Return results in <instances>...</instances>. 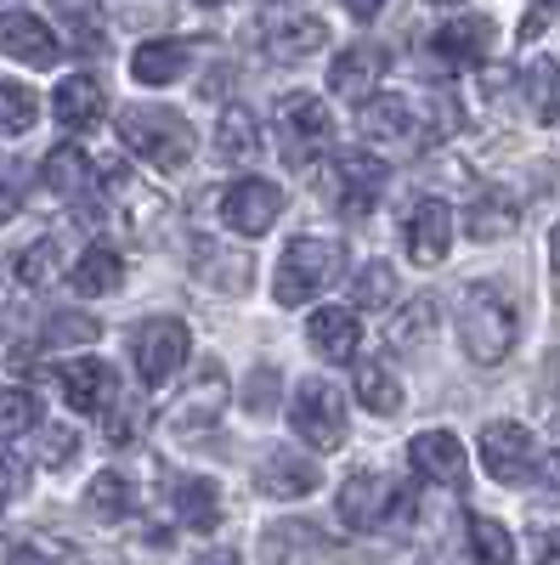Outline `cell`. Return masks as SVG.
I'll list each match as a JSON object with an SVG mask.
<instances>
[{
    "mask_svg": "<svg viewBox=\"0 0 560 565\" xmlns=\"http://www.w3.org/2000/svg\"><path fill=\"white\" fill-rule=\"evenodd\" d=\"M85 509H91V514H103V521H119V514L130 509V487H125V476H114V469H108V476L91 481V487H85Z\"/></svg>",
    "mask_w": 560,
    "mask_h": 565,
    "instance_id": "e575fe53",
    "label": "cell"
},
{
    "mask_svg": "<svg viewBox=\"0 0 560 565\" xmlns=\"http://www.w3.org/2000/svg\"><path fill=\"white\" fill-rule=\"evenodd\" d=\"M261 45H266V57H277V63H306V57H317L323 45H329V23L311 18V12L272 18L261 29Z\"/></svg>",
    "mask_w": 560,
    "mask_h": 565,
    "instance_id": "2e32d148",
    "label": "cell"
},
{
    "mask_svg": "<svg viewBox=\"0 0 560 565\" xmlns=\"http://www.w3.org/2000/svg\"><path fill=\"white\" fill-rule=\"evenodd\" d=\"M23 487H29V469H23V458L0 441V498H23Z\"/></svg>",
    "mask_w": 560,
    "mask_h": 565,
    "instance_id": "ab89813d",
    "label": "cell"
},
{
    "mask_svg": "<svg viewBox=\"0 0 560 565\" xmlns=\"http://www.w3.org/2000/svg\"><path fill=\"white\" fill-rule=\"evenodd\" d=\"M351 391H357V407L373 413V418H391V413L402 407V385H397V373H391L385 362H362Z\"/></svg>",
    "mask_w": 560,
    "mask_h": 565,
    "instance_id": "83f0119b",
    "label": "cell"
},
{
    "mask_svg": "<svg viewBox=\"0 0 560 565\" xmlns=\"http://www.w3.org/2000/svg\"><path fill=\"white\" fill-rule=\"evenodd\" d=\"M261 153V125H255V114L250 108H221V119H215V164H226V170H239V164H250Z\"/></svg>",
    "mask_w": 560,
    "mask_h": 565,
    "instance_id": "cb8c5ba5",
    "label": "cell"
},
{
    "mask_svg": "<svg viewBox=\"0 0 560 565\" xmlns=\"http://www.w3.org/2000/svg\"><path fill=\"white\" fill-rule=\"evenodd\" d=\"M521 97H527V114L538 125H560V63L538 57L527 74H521Z\"/></svg>",
    "mask_w": 560,
    "mask_h": 565,
    "instance_id": "f1b7e54d",
    "label": "cell"
},
{
    "mask_svg": "<svg viewBox=\"0 0 560 565\" xmlns=\"http://www.w3.org/2000/svg\"><path fill=\"white\" fill-rule=\"evenodd\" d=\"M289 424L311 452H335L346 441V396L329 380H300L289 396Z\"/></svg>",
    "mask_w": 560,
    "mask_h": 565,
    "instance_id": "277c9868",
    "label": "cell"
},
{
    "mask_svg": "<svg viewBox=\"0 0 560 565\" xmlns=\"http://www.w3.org/2000/svg\"><path fill=\"white\" fill-rule=\"evenodd\" d=\"M453 210L442 204V199H419L413 210H408V226H402V244H408V255L419 260V266H442L447 260V249H453Z\"/></svg>",
    "mask_w": 560,
    "mask_h": 565,
    "instance_id": "5bb4252c",
    "label": "cell"
},
{
    "mask_svg": "<svg viewBox=\"0 0 560 565\" xmlns=\"http://www.w3.org/2000/svg\"><path fill=\"white\" fill-rule=\"evenodd\" d=\"M23 199H29V164L23 159H0V226L23 215Z\"/></svg>",
    "mask_w": 560,
    "mask_h": 565,
    "instance_id": "8d00e7d4",
    "label": "cell"
},
{
    "mask_svg": "<svg viewBox=\"0 0 560 565\" xmlns=\"http://www.w3.org/2000/svg\"><path fill=\"white\" fill-rule=\"evenodd\" d=\"M119 141L154 170H181L193 159V125L176 108H159V103H130L119 114Z\"/></svg>",
    "mask_w": 560,
    "mask_h": 565,
    "instance_id": "3957f363",
    "label": "cell"
},
{
    "mask_svg": "<svg viewBox=\"0 0 560 565\" xmlns=\"http://www.w3.org/2000/svg\"><path fill=\"white\" fill-rule=\"evenodd\" d=\"M357 125H362V141L373 148H413L419 141V108L408 97H368L357 103Z\"/></svg>",
    "mask_w": 560,
    "mask_h": 565,
    "instance_id": "9a60e30c",
    "label": "cell"
},
{
    "mask_svg": "<svg viewBox=\"0 0 560 565\" xmlns=\"http://www.w3.org/2000/svg\"><path fill=\"white\" fill-rule=\"evenodd\" d=\"M436 7H464V0H436Z\"/></svg>",
    "mask_w": 560,
    "mask_h": 565,
    "instance_id": "681fc988",
    "label": "cell"
},
{
    "mask_svg": "<svg viewBox=\"0 0 560 565\" xmlns=\"http://www.w3.org/2000/svg\"><path fill=\"white\" fill-rule=\"evenodd\" d=\"M40 463L45 469H68L74 463V452H80V436L68 430V424H40Z\"/></svg>",
    "mask_w": 560,
    "mask_h": 565,
    "instance_id": "74e56055",
    "label": "cell"
},
{
    "mask_svg": "<svg viewBox=\"0 0 560 565\" xmlns=\"http://www.w3.org/2000/svg\"><path fill=\"white\" fill-rule=\"evenodd\" d=\"M187 345H193V334H187V322L176 317H154L130 334V356H136V373H142L148 391H165L176 380V367L187 362Z\"/></svg>",
    "mask_w": 560,
    "mask_h": 565,
    "instance_id": "52a82bcc",
    "label": "cell"
},
{
    "mask_svg": "<svg viewBox=\"0 0 560 565\" xmlns=\"http://www.w3.org/2000/svg\"><path fill=\"white\" fill-rule=\"evenodd\" d=\"M408 463H413V476L431 481V487H464V476H471V452H464V441H458L453 430L413 436Z\"/></svg>",
    "mask_w": 560,
    "mask_h": 565,
    "instance_id": "7c38bea8",
    "label": "cell"
},
{
    "mask_svg": "<svg viewBox=\"0 0 560 565\" xmlns=\"http://www.w3.org/2000/svg\"><path fill=\"white\" fill-rule=\"evenodd\" d=\"M431 328H436V300L431 295H413L408 306H397L385 317V345L391 351H419L431 340Z\"/></svg>",
    "mask_w": 560,
    "mask_h": 565,
    "instance_id": "d4e9b609",
    "label": "cell"
},
{
    "mask_svg": "<svg viewBox=\"0 0 560 565\" xmlns=\"http://www.w3.org/2000/svg\"><path fill=\"white\" fill-rule=\"evenodd\" d=\"M199 7H221V0H199Z\"/></svg>",
    "mask_w": 560,
    "mask_h": 565,
    "instance_id": "f907efd6",
    "label": "cell"
},
{
    "mask_svg": "<svg viewBox=\"0 0 560 565\" xmlns=\"http://www.w3.org/2000/svg\"><path fill=\"white\" fill-rule=\"evenodd\" d=\"M351 300H357L362 311H385V306L397 300V271H391L385 260H368V266L357 271V289H351Z\"/></svg>",
    "mask_w": 560,
    "mask_h": 565,
    "instance_id": "836d02e7",
    "label": "cell"
},
{
    "mask_svg": "<svg viewBox=\"0 0 560 565\" xmlns=\"http://www.w3.org/2000/svg\"><path fill=\"white\" fill-rule=\"evenodd\" d=\"M380 74H385V52L368 45V40H357V45H346V52L335 57L329 85H335V97H346V103H368L373 85H380Z\"/></svg>",
    "mask_w": 560,
    "mask_h": 565,
    "instance_id": "d6986e66",
    "label": "cell"
},
{
    "mask_svg": "<svg viewBox=\"0 0 560 565\" xmlns=\"http://www.w3.org/2000/svg\"><path fill=\"white\" fill-rule=\"evenodd\" d=\"M277 215H284V193L261 175H244L221 193V221L239 232V238H266L277 226Z\"/></svg>",
    "mask_w": 560,
    "mask_h": 565,
    "instance_id": "30bf717a",
    "label": "cell"
},
{
    "mask_svg": "<svg viewBox=\"0 0 560 565\" xmlns=\"http://www.w3.org/2000/svg\"><path fill=\"white\" fill-rule=\"evenodd\" d=\"M277 141H284L289 164H311L323 148L335 141V114L323 97H311V90H295V97L277 103Z\"/></svg>",
    "mask_w": 560,
    "mask_h": 565,
    "instance_id": "8992f818",
    "label": "cell"
},
{
    "mask_svg": "<svg viewBox=\"0 0 560 565\" xmlns=\"http://www.w3.org/2000/svg\"><path fill=\"white\" fill-rule=\"evenodd\" d=\"M34 396L29 391H0V441H12L23 430H34Z\"/></svg>",
    "mask_w": 560,
    "mask_h": 565,
    "instance_id": "f35d334b",
    "label": "cell"
},
{
    "mask_svg": "<svg viewBox=\"0 0 560 565\" xmlns=\"http://www.w3.org/2000/svg\"><path fill=\"white\" fill-rule=\"evenodd\" d=\"M193 68V45L187 40H142L130 52V79L136 85H176Z\"/></svg>",
    "mask_w": 560,
    "mask_h": 565,
    "instance_id": "44dd1931",
    "label": "cell"
},
{
    "mask_svg": "<svg viewBox=\"0 0 560 565\" xmlns=\"http://www.w3.org/2000/svg\"><path fill=\"white\" fill-rule=\"evenodd\" d=\"M538 436L527 430V424L516 418H493L487 430H482V469L498 481V487H521L532 481V469H538Z\"/></svg>",
    "mask_w": 560,
    "mask_h": 565,
    "instance_id": "ba28073f",
    "label": "cell"
},
{
    "mask_svg": "<svg viewBox=\"0 0 560 565\" xmlns=\"http://www.w3.org/2000/svg\"><path fill=\"white\" fill-rule=\"evenodd\" d=\"M52 114H57V125H68V130H97L103 114H108L103 79H97V74H68V79L52 90Z\"/></svg>",
    "mask_w": 560,
    "mask_h": 565,
    "instance_id": "ac0fdd59",
    "label": "cell"
},
{
    "mask_svg": "<svg viewBox=\"0 0 560 565\" xmlns=\"http://www.w3.org/2000/svg\"><path fill=\"white\" fill-rule=\"evenodd\" d=\"M0 52L29 68H52L63 57V34L34 12H0Z\"/></svg>",
    "mask_w": 560,
    "mask_h": 565,
    "instance_id": "4fadbf2b",
    "label": "cell"
},
{
    "mask_svg": "<svg viewBox=\"0 0 560 565\" xmlns=\"http://www.w3.org/2000/svg\"><path fill=\"white\" fill-rule=\"evenodd\" d=\"M532 554H538V565H560V526H549V532H538V543H532Z\"/></svg>",
    "mask_w": 560,
    "mask_h": 565,
    "instance_id": "ee69618b",
    "label": "cell"
},
{
    "mask_svg": "<svg viewBox=\"0 0 560 565\" xmlns=\"http://www.w3.org/2000/svg\"><path fill=\"white\" fill-rule=\"evenodd\" d=\"M176 514H181V526L187 532H215L221 526V492H215V481H204V476H187L181 487H176Z\"/></svg>",
    "mask_w": 560,
    "mask_h": 565,
    "instance_id": "484cf974",
    "label": "cell"
},
{
    "mask_svg": "<svg viewBox=\"0 0 560 565\" xmlns=\"http://www.w3.org/2000/svg\"><path fill=\"white\" fill-rule=\"evenodd\" d=\"M34 125H40V97L29 85L0 74V130H7V136H29Z\"/></svg>",
    "mask_w": 560,
    "mask_h": 565,
    "instance_id": "d6a6232c",
    "label": "cell"
},
{
    "mask_svg": "<svg viewBox=\"0 0 560 565\" xmlns=\"http://www.w3.org/2000/svg\"><path fill=\"white\" fill-rule=\"evenodd\" d=\"M103 424H108V441H114V447H125V441L136 436V407H125V396H119V402L103 413Z\"/></svg>",
    "mask_w": 560,
    "mask_h": 565,
    "instance_id": "60d3db41",
    "label": "cell"
},
{
    "mask_svg": "<svg viewBox=\"0 0 560 565\" xmlns=\"http://www.w3.org/2000/svg\"><path fill=\"white\" fill-rule=\"evenodd\" d=\"M317 481H323V469H317L311 458H295V452H272V458H261V469H255V487H261L266 498H311Z\"/></svg>",
    "mask_w": 560,
    "mask_h": 565,
    "instance_id": "603a6c76",
    "label": "cell"
},
{
    "mask_svg": "<svg viewBox=\"0 0 560 565\" xmlns=\"http://www.w3.org/2000/svg\"><path fill=\"white\" fill-rule=\"evenodd\" d=\"M266 385H272V373H255V380H250V407H266Z\"/></svg>",
    "mask_w": 560,
    "mask_h": 565,
    "instance_id": "bcb514c9",
    "label": "cell"
},
{
    "mask_svg": "<svg viewBox=\"0 0 560 565\" xmlns=\"http://www.w3.org/2000/svg\"><path fill=\"white\" fill-rule=\"evenodd\" d=\"M516 226H521V215H516V204H509L504 193H482L471 210H464V232H471V238H482V244L509 238Z\"/></svg>",
    "mask_w": 560,
    "mask_h": 565,
    "instance_id": "f546056e",
    "label": "cell"
},
{
    "mask_svg": "<svg viewBox=\"0 0 560 565\" xmlns=\"http://www.w3.org/2000/svg\"><path fill=\"white\" fill-rule=\"evenodd\" d=\"M57 277H63V244L57 238H34L18 255V282H23V289H52Z\"/></svg>",
    "mask_w": 560,
    "mask_h": 565,
    "instance_id": "1f68e13d",
    "label": "cell"
},
{
    "mask_svg": "<svg viewBox=\"0 0 560 565\" xmlns=\"http://www.w3.org/2000/svg\"><path fill=\"white\" fill-rule=\"evenodd\" d=\"M532 476H538V487H543V498H549V503H560V447L538 458V469H532Z\"/></svg>",
    "mask_w": 560,
    "mask_h": 565,
    "instance_id": "b9f144b4",
    "label": "cell"
},
{
    "mask_svg": "<svg viewBox=\"0 0 560 565\" xmlns=\"http://www.w3.org/2000/svg\"><path fill=\"white\" fill-rule=\"evenodd\" d=\"M464 543H471L476 565H516V537H509L493 514H471V521H464Z\"/></svg>",
    "mask_w": 560,
    "mask_h": 565,
    "instance_id": "4dcf8cb0",
    "label": "cell"
},
{
    "mask_svg": "<svg viewBox=\"0 0 560 565\" xmlns=\"http://www.w3.org/2000/svg\"><path fill=\"white\" fill-rule=\"evenodd\" d=\"M431 52H436L442 63H453V68H476V63L493 52V23H487V18H453V23L436 29Z\"/></svg>",
    "mask_w": 560,
    "mask_h": 565,
    "instance_id": "7402d4cb",
    "label": "cell"
},
{
    "mask_svg": "<svg viewBox=\"0 0 560 565\" xmlns=\"http://www.w3.org/2000/svg\"><path fill=\"white\" fill-rule=\"evenodd\" d=\"M103 322L97 317H80V311H57L45 322V345H97Z\"/></svg>",
    "mask_w": 560,
    "mask_h": 565,
    "instance_id": "d590c367",
    "label": "cell"
},
{
    "mask_svg": "<svg viewBox=\"0 0 560 565\" xmlns=\"http://www.w3.org/2000/svg\"><path fill=\"white\" fill-rule=\"evenodd\" d=\"M57 391L74 413L85 418H103L114 402H119V373L103 362V356H80V362H63L57 367Z\"/></svg>",
    "mask_w": 560,
    "mask_h": 565,
    "instance_id": "8fae6325",
    "label": "cell"
},
{
    "mask_svg": "<svg viewBox=\"0 0 560 565\" xmlns=\"http://www.w3.org/2000/svg\"><path fill=\"white\" fill-rule=\"evenodd\" d=\"M7 565H63L52 548H34V543H23V548H12L7 554Z\"/></svg>",
    "mask_w": 560,
    "mask_h": 565,
    "instance_id": "7bdbcfd3",
    "label": "cell"
},
{
    "mask_svg": "<svg viewBox=\"0 0 560 565\" xmlns=\"http://www.w3.org/2000/svg\"><path fill=\"white\" fill-rule=\"evenodd\" d=\"M68 282H74L85 300H103V295H114L119 282H125V260H119L114 249H85V255L74 260Z\"/></svg>",
    "mask_w": 560,
    "mask_h": 565,
    "instance_id": "4316f807",
    "label": "cell"
},
{
    "mask_svg": "<svg viewBox=\"0 0 560 565\" xmlns=\"http://www.w3.org/2000/svg\"><path fill=\"white\" fill-rule=\"evenodd\" d=\"M306 340H311V351H317L323 362H357L362 322H357V311H346V306H323V311H311V322H306Z\"/></svg>",
    "mask_w": 560,
    "mask_h": 565,
    "instance_id": "ffe728a7",
    "label": "cell"
},
{
    "mask_svg": "<svg viewBox=\"0 0 560 565\" xmlns=\"http://www.w3.org/2000/svg\"><path fill=\"white\" fill-rule=\"evenodd\" d=\"M402 509H408V498H397V487L385 476H373V469H357V476L340 481L335 514H340L346 532H373V526H385L391 514H402Z\"/></svg>",
    "mask_w": 560,
    "mask_h": 565,
    "instance_id": "9c48e42d",
    "label": "cell"
},
{
    "mask_svg": "<svg viewBox=\"0 0 560 565\" xmlns=\"http://www.w3.org/2000/svg\"><path fill=\"white\" fill-rule=\"evenodd\" d=\"M549 7H560V0H549Z\"/></svg>",
    "mask_w": 560,
    "mask_h": 565,
    "instance_id": "816d5d0a",
    "label": "cell"
},
{
    "mask_svg": "<svg viewBox=\"0 0 560 565\" xmlns=\"http://www.w3.org/2000/svg\"><path fill=\"white\" fill-rule=\"evenodd\" d=\"M193 565H244L239 554H232V548H210V554H199Z\"/></svg>",
    "mask_w": 560,
    "mask_h": 565,
    "instance_id": "7dc6e473",
    "label": "cell"
},
{
    "mask_svg": "<svg viewBox=\"0 0 560 565\" xmlns=\"http://www.w3.org/2000/svg\"><path fill=\"white\" fill-rule=\"evenodd\" d=\"M549 255H554V266H560V226L549 232Z\"/></svg>",
    "mask_w": 560,
    "mask_h": 565,
    "instance_id": "c3c4849f",
    "label": "cell"
},
{
    "mask_svg": "<svg viewBox=\"0 0 560 565\" xmlns=\"http://www.w3.org/2000/svg\"><path fill=\"white\" fill-rule=\"evenodd\" d=\"M346 12L368 23V18H380V12H385V0H346Z\"/></svg>",
    "mask_w": 560,
    "mask_h": 565,
    "instance_id": "f6af8a7d",
    "label": "cell"
},
{
    "mask_svg": "<svg viewBox=\"0 0 560 565\" xmlns=\"http://www.w3.org/2000/svg\"><path fill=\"white\" fill-rule=\"evenodd\" d=\"M521 340V311L509 300V289L498 282H464L458 289V345L471 362L493 367L516 351Z\"/></svg>",
    "mask_w": 560,
    "mask_h": 565,
    "instance_id": "6da1fadb",
    "label": "cell"
},
{
    "mask_svg": "<svg viewBox=\"0 0 560 565\" xmlns=\"http://www.w3.org/2000/svg\"><path fill=\"white\" fill-rule=\"evenodd\" d=\"M40 181L52 186L57 199L85 204L91 193H97V159H91L85 148H74V141H63V148H52L40 159Z\"/></svg>",
    "mask_w": 560,
    "mask_h": 565,
    "instance_id": "e0dca14e",
    "label": "cell"
},
{
    "mask_svg": "<svg viewBox=\"0 0 560 565\" xmlns=\"http://www.w3.org/2000/svg\"><path fill=\"white\" fill-rule=\"evenodd\" d=\"M346 277V249L335 238H295L284 255H277V271H272V300L295 311L306 300H317L323 289H335Z\"/></svg>",
    "mask_w": 560,
    "mask_h": 565,
    "instance_id": "7a4b0ae2",
    "label": "cell"
},
{
    "mask_svg": "<svg viewBox=\"0 0 560 565\" xmlns=\"http://www.w3.org/2000/svg\"><path fill=\"white\" fill-rule=\"evenodd\" d=\"M380 186H385V164L373 153H335L317 175V199L335 204L340 215H368Z\"/></svg>",
    "mask_w": 560,
    "mask_h": 565,
    "instance_id": "5b68a950",
    "label": "cell"
}]
</instances>
